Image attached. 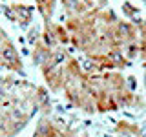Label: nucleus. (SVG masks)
<instances>
[{"instance_id": "nucleus-6", "label": "nucleus", "mask_w": 146, "mask_h": 137, "mask_svg": "<svg viewBox=\"0 0 146 137\" xmlns=\"http://www.w3.org/2000/svg\"><path fill=\"white\" fill-rule=\"evenodd\" d=\"M40 37H42V31L38 29V27H29V31H27V42L29 44H36V42H40Z\"/></svg>"}, {"instance_id": "nucleus-1", "label": "nucleus", "mask_w": 146, "mask_h": 137, "mask_svg": "<svg viewBox=\"0 0 146 137\" xmlns=\"http://www.w3.org/2000/svg\"><path fill=\"white\" fill-rule=\"evenodd\" d=\"M51 51L53 49H49L46 44H42V40L40 42H36L33 46V53H31V61H33V64H36V66H42V64H46L49 61V57H51Z\"/></svg>"}, {"instance_id": "nucleus-5", "label": "nucleus", "mask_w": 146, "mask_h": 137, "mask_svg": "<svg viewBox=\"0 0 146 137\" xmlns=\"http://www.w3.org/2000/svg\"><path fill=\"white\" fill-rule=\"evenodd\" d=\"M51 26H53V31H55V35H57V39H58V44L66 46L71 40V33L68 31V27L66 26H60V24H51Z\"/></svg>"}, {"instance_id": "nucleus-3", "label": "nucleus", "mask_w": 146, "mask_h": 137, "mask_svg": "<svg viewBox=\"0 0 146 137\" xmlns=\"http://www.w3.org/2000/svg\"><path fill=\"white\" fill-rule=\"evenodd\" d=\"M57 2H58V0H36V9L40 11V15H42L46 24L51 22L55 7H57Z\"/></svg>"}, {"instance_id": "nucleus-4", "label": "nucleus", "mask_w": 146, "mask_h": 137, "mask_svg": "<svg viewBox=\"0 0 146 137\" xmlns=\"http://www.w3.org/2000/svg\"><path fill=\"white\" fill-rule=\"evenodd\" d=\"M40 40H42V44H46L49 49H55L57 46H60V44H58L57 35H55V31H53L51 22H49V24H46L44 31H42V37H40Z\"/></svg>"}, {"instance_id": "nucleus-2", "label": "nucleus", "mask_w": 146, "mask_h": 137, "mask_svg": "<svg viewBox=\"0 0 146 137\" xmlns=\"http://www.w3.org/2000/svg\"><path fill=\"white\" fill-rule=\"evenodd\" d=\"M11 7H13V11H15L17 22L22 27H27L31 24V15H33V7L31 6H26V4H13Z\"/></svg>"}, {"instance_id": "nucleus-7", "label": "nucleus", "mask_w": 146, "mask_h": 137, "mask_svg": "<svg viewBox=\"0 0 146 137\" xmlns=\"http://www.w3.org/2000/svg\"><path fill=\"white\" fill-rule=\"evenodd\" d=\"M33 137H42V135H38V134H35V135H33Z\"/></svg>"}]
</instances>
